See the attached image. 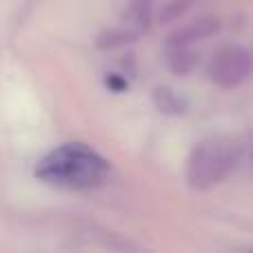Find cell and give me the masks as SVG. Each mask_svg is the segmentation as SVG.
Here are the masks:
<instances>
[{"instance_id":"cell-1","label":"cell","mask_w":253,"mask_h":253,"mask_svg":"<svg viewBox=\"0 0 253 253\" xmlns=\"http://www.w3.org/2000/svg\"><path fill=\"white\" fill-rule=\"evenodd\" d=\"M111 165L105 156L83 142H67L49 151L36 165V178L58 189L91 191L107 182Z\"/></svg>"},{"instance_id":"cell-10","label":"cell","mask_w":253,"mask_h":253,"mask_svg":"<svg viewBox=\"0 0 253 253\" xmlns=\"http://www.w3.org/2000/svg\"><path fill=\"white\" fill-rule=\"evenodd\" d=\"M107 84H109L111 89H116V91H120V89L126 87V83L123 78H118V76H109V78H107Z\"/></svg>"},{"instance_id":"cell-2","label":"cell","mask_w":253,"mask_h":253,"mask_svg":"<svg viewBox=\"0 0 253 253\" xmlns=\"http://www.w3.org/2000/svg\"><path fill=\"white\" fill-rule=\"evenodd\" d=\"M242 160V149L229 138H207L187 158V184L193 191H209L222 184Z\"/></svg>"},{"instance_id":"cell-4","label":"cell","mask_w":253,"mask_h":253,"mask_svg":"<svg viewBox=\"0 0 253 253\" xmlns=\"http://www.w3.org/2000/svg\"><path fill=\"white\" fill-rule=\"evenodd\" d=\"M222 27L218 16H200L196 20L187 22V25H180L167 36L165 44L167 47H191L193 42H200L207 40L211 36H215Z\"/></svg>"},{"instance_id":"cell-8","label":"cell","mask_w":253,"mask_h":253,"mask_svg":"<svg viewBox=\"0 0 253 253\" xmlns=\"http://www.w3.org/2000/svg\"><path fill=\"white\" fill-rule=\"evenodd\" d=\"M153 4H156V0H129L125 9V20L129 25H135V29H142L151 20Z\"/></svg>"},{"instance_id":"cell-3","label":"cell","mask_w":253,"mask_h":253,"mask_svg":"<svg viewBox=\"0 0 253 253\" xmlns=\"http://www.w3.org/2000/svg\"><path fill=\"white\" fill-rule=\"evenodd\" d=\"M253 71V56L240 44H227L213 53L209 62V78L222 89H236Z\"/></svg>"},{"instance_id":"cell-6","label":"cell","mask_w":253,"mask_h":253,"mask_svg":"<svg viewBox=\"0 0 253 253\" xmlns=\"http://www.w3.org/2000/svg\"><path fill=\"white\" fill-rule=\"evenodd\" d=\"M167 67L175 76H189L198 67V56L189 47H167Z\"/></svg>"},{"instance_id":"cell-5","label":"cell","mask_w":253,"mask_h":253,"mask_svg":"<svg viewBox=\"0 0 253 253\" xmlns=\"http://www.w3.org/2000/svg\"><path fill=\"white\" fill-rule=\"evenodd\" d=\"M140 36V29H131V27H114V29L102 31L96 38V47L102 51H111V49L126 47V44L135 42Z\"/></svg>"},{"instance_id":"cell-7","label":"cell","mask_w":253,"mask_h":253,"mask_svg":"<svg viewBox=\"0 0 253 253\" xmlns=\"http://www.w3.org/2000/svg\"><path fill=\"white\" fill-rule=\"evenodd\" d=\"M153 105L160 114H167V116H178V114H184V102L175 96V91L171 87H160L153 89Z\"/></svg>"},{"instance_id":"cell-9","label":"cell","mask_w":253,"mask_h":253,"mask_svg":"<svg viewBox=\"0 0 253 253\" xmlns=\"http://www.w3.org/2000/svg\"><path fill=\"white\" fill-rule=\"evenodd\" d=\"M193 2H196V0H167L160 7L158 18H160V22H175L193 7Z\"/></svg>"}]
</instances>
